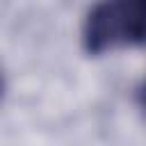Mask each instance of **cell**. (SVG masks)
<instances>
[{
    "mask_svg": "<svg viewBox=\"0 0 146 146\" xmlns=\"http://www.w3.org/2000/svg\"><path fill=\"white\" fill-rule=\"evenodd\" d=\"M144 39V0H98L82 27V46L89 55L139 46Z\"/></svg>",
    "mask_w": 146,
    "mask_h": 146,
    "instance_id": "1",
    "label": "cell"
},
{
    "mask_svg": "<svg viewBox=\"0 0 146 146\" xmlns=\"http://www.w3.org/2000/svg\"><path fill=\"white\" fill-rule=\"evenodd\" d=\"M2 84H5V82H2V71H0V94H2Z\"/></svg>",
    "mask_w": 146,
    "mask_h": 146,
    "instance_id": "2",
    "label": "cell"
}]
</instances>
